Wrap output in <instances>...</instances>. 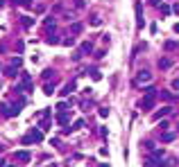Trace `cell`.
I'll use <instances>...</instances> for the list:
<instances>
[{
  "mask_svg": "<svg viewBox=\"0 0 179 167\" xmlns=\"http://www.w3.org/2000/svg\"><path fill=\"white\" fill-rule=\"evenodd\" d=\"M70 32H73V34H79V32H82V23H73Z\"/></svg>",
  "mask_w": 179,
  "mask_h": 167,
  "instance_id": "13",
  "label": "cell"
},
{
  "mask_svg": "<svg viewBox=\"0 0 179 167\" xmlns=\"http://www.w3.org/2000/svg\"><path fill=\"white\" fill-rule=\"evenodd\" d=\"M161 97L166 102H172V93H168V91H161Z\"/></svg>",
  "mask_w": 179,
  "mask_h": 167,
  "instance_id": "18",
  "label": "cell"
},
{
  "mask_svg": "<svg viewBox=\"0 0 179 167\" xmlns=\"http://www.w3.org/2000/svg\"><path fill=\"white\" fill-rule=\"evenodd\" d=\"M3 163H5V160H3V158H0V167H5V165H3Z\"/></svg>",
  "mask_w": 179,
  "mask_h": 167,
  "instance_id": "34",
  "label": "cell"
},
{
  "mask_svg": "<svg viewBox=\"0 0 179 167\" xmlns=\"http://www.w3.org/2000/svg\"><path fill=\"white\" fill-rule=\"evenodd\" d=\"M21 23H23V27L30 29V27L34 25V18H30V16H21Z\"/></svg>",
  "mask_w": 179,
  "mask_h": 167,
  "instance_id": "8",
  "label": "cell"
},
{
  "mask_svg": "<svg viewBox=\"0 0 179 167\" xmlns=\"http://www.w3.org/2000/svg\"><path fill=\"white\" fill-rule=\"evenodd\" d=\"M168 126H170V124H168L166 120H161V124H159V129H161V131H166V129H168Z\"/></svg>",
  "mask_w": 179,
  "mask_h": 167,
  "instance_id": "26",
  "label": "cell"
},
{
  "mask_svg": "<svg viewBox=\"0 0 179 167\" xmlns=\"http://www.w3.org/2000/svg\"><path fill=\"white\" fill-rule=\"evenodd\" d=\"M175 138H177V133H168V131L161 135V140H163V142H172Z\"/></svg>",
  "mask_w": 179,
  "mask_h": 167,
  "instance_id": "11",
  "label": "cell"
},
{
  "mask_svg": "<svg viewBox=\"0 0 179 167\" xmlns=\"http://www.w3.org/2000/svg\"><path fill=\"white\" fill-rule=\"evenodd\" d=\"M98 113H100V117H107V115H109V109H100Z\"/></svg>",
  "mask_w": 179,
  "mask_h": 167,
  "instance_id": "27",
  "label": "cell"
},
{
  "mask_svg": "<svg viewBox=\"0 0 179 167\" xmlns=\"http://www.w3.org/2000/svg\"><path fill=\"white\" fill-rule=\"evenodd\" d=\"M175 32H177V34H179V23H177V25H175Z\"/></svg>",
  "mask_w": 179,
  "mask_h": 167,
  "instance_id": "33",
  "label": "cell"
},
{
  "mask_svg": "<svg viewBox=\"0 0 179 167\" xmlns=\"http://www.w3.org/2000/svg\"><path fill=\"white\" fill-rule=\"evenodd\" d=\"M73 2H75V7H77V9H82V7H84V0H73Z\"/></svg>",
  "mask_w": 179,
  "mask_h": 167,
  "instance_id": "28",
  "label": "cell"
},
{
  "mask_svg": "<svg viewBox=\"0 0 179 167\" xmlns=\"http://www.w3.org/2000/svg\"><path fill=\"white\" fill-rule=\"evenodd\" d=\"M141 109H143V111H150V109H152V106H154V97H145V100H141Z\"/></svg>",
  "mask_w": 179,
  "mask_h": 167,
  "instance_id": "4",
  "label": "cell"
},
{
  "mask_svg": "<svg viewBox=\"0 0 179 167\" xmlns=\"http://www.w3.org/2000/svg\"><path fill=\"white\" fill-rule=\"evenodd\" d=\"M12 2H14V5H23V0H12Z\"/></svg>",
  "mask_w": 179,
  "mask_h": 167,
  "instance_id": "32",
  "label": "cell"
},
{
  "mask_svg": "<svg viewBox=\"0 0 179 167\" xmlns=\"http://www.w3.org/2000/svg\"><path fill=\"white\" fill-rule=\"evenodd\" d=\"M175 47H177L175 41H168V43H166V50H175Z\"/></svg>",
  "mask_w": 179,
  "mask_h": 167,
  "instance_id": "24",
  "label": "cell"
},
{
  "mask_svg": "<svg viewBox=\"0 0 179 167\" xmlns=\"http://www.w3.org/2000/svg\"><path fill=\"white\" fill-rule=\"evenodd\" d=\"M91 25H93V27H100V25H102V18H98V16L91 18Z\"/></svg>",
  "mask_w": 179,
  "mask_h": 167,
  "instance_id": "21",
  "label": "cell"
},
{
  "mask_svg": "<svg viewBox=\"0 0 179 167\" xmlns=\"http://www.w3.org/2000/svg\"><path fill=\"white\" fill-rule=\"evenodd\" d=\"M45 25H48V27H50V25H54V18H52V16H48V18H45Z\"/></svg>",
  "mask_w": 179,
  "mask_h": 167,
  "instance_id": "29",
  "label": "cell"
},
{
  "mask_svg": "<svg viewBox=\"0 0 179 167\" xmlns=\"http://www.w3.org/2000/svg\"><path fill=\"white\" fill-rule=\"evenodd\" d=\"M57 122H59V124H66V122H68V115H66V113H59V115H57Z\"/></svg>",
  "mask_w": 179,
  "mask_h": 167,
  "instance_id": "15",
  "label": "cell"
},
{
  "mask_svg": "<svg viewBox=\"0 0 179 167\" xmlns=\"http://www.w3.org/2000/svg\"><path fill=\"white\" fill-rule=\"evenodd\" d=\"M136 81H138V84H150V81H152V72L141 70V72H138V77H136Z\"/></svg>",
  "mask_w": 179,
  "mask_h": 167,
  "instance_id": "3",
  "label": "cell"
},
{
  "mask_svg": "<svg viewBox=\"0 0 179 167\" xmlns=\"http://www.w3.org/2000/svg\"><path fill=\"white\" fill-rule=\"evenodd\" d=\"M172 91H179V79H172Z\"/></svg>",
  "mask_w": 179,
  "mask_h": 167,
  "instance_id": "30",
  "label": "cell"
},
{
  "mask_svg": "<svg viewBox=\"0 0 179 167\" xmlns=\"http://www.w3.org/2000/svg\"><path fill=\"white\" fill-rule=\"evenodd\" d=\"M5 167H14V165H5Z\"/></svg>",
  "mask_w": 179,
  "mask_h": 167,
  "instance_id": "35",
  "label": "cell"
},
{
  "mask_svg": "<svg viewBox=\"0 0 179 167\" xmlns=\"http://www.w3.org/2000/svg\"><path fill=\"white\" fill-rule=\"evenodd\" d=\"M66 109H68V106H66L64 102H59V104H57V113H66Z\"/></svg>",
  "mask_w": 179,
  "mask_h": 167,
  "instance_id": "22",
  "label": "cell"
},
{
  "mask_svg": "<svg viewBox=\"0 0 179 167\" xmlns=\"http://www.w3.org/2000/svg\"><path fill=\"white\" fill-rule=\"evenodd\" d=\"M0 70H3V68H0Z\"/></svg>",
  "mask_w": 179,
  "mask_h": 167,
  "instance_id": "37",
  "label": "cell"
},
{
  "mask_svg": "<svg viewBox=\"0 0 179 167\" xmlns=\"http://www.w3.org/2000/svg\"><path fill=\"white\" fill-rule=\"evenodd\" d=\"M43 93H45V95H52V93H54V86H52V84H45Z\"/></svg>",
  "mask_w": 179,
  "mask_h": 167,
  "instance_id": "16",
  "label": "cell"
},
{
  "mask_svg": "<svg viewBox=\"0 0 179 167\" xmlns=\"http://www.w3.org/2000/svg\"><path fill=\"white\" fill-rule=\"evenodd\" d=\"M143 147H145V149H150V151H152V149H154V142H150V140H147V142H143Z\"/></svg>",
  "mask_w": 179,
  "mask_h": 167,
  "instance_id": "25",
  "label": "cell"
},
{
  "mask_svg": "<svg viewBox=\"0 0 179 167\" xmlns=\"http://www.w3.org/2000/svg\"><path fill=\"white\" fill-rule=\"evenodd\" d=\"M159 68H161V70H170L172 61H170V59H159Z\"/></svg>",
  "mask_w": 179,
  "mask_h": 167,
  "instance_id": "7",
  "label": "cell"
},
{
  "mask_svg": "<svg viewBox=\"0 0 179 167\" xmlns=\"http://www.w3.org/2000/svg\"><path fill=\"white\" fill-rule=\"evenodd\" d=\"M145 167H156V165H154L152 160H145Z\"/></svg>",
  "mask_w": 179,
  "mask_h": 167,
  "instance_id": "31",
  "label": "cell"
},
{
  "mask_svg": "<svg viewBox=\"0 0 179 167\" xmlns=\"http://www.w3.org/2000/svg\"><path fill=\"white\" fill-rule=\"evenodd\" d=\"M45 41H48V43H59V38H57V36H54V34L50 32V34H48V38H45Z\"/></svg>",
  "mask_w": 179,
  "mask_h": 167,
  "instance_id": "19",
  "label": "cell"
},
{
  "mask_svg": "<svg viewBox=\"0 0 179 167\" xmlns=\"http://www.w3.org/2000/svg\"><path fill=\"white\" fill-rule=\"evenodd\" d=\"M134 12H136V25L143 27V5L136 2V5H134Z\"/></svg>",
  "mask_w": 179,
  "mask_h": 167,
  "instance_id": "2",
  "label": "cell"
},
{
  "mask_svg": "<svg viewBox=\"0 0 179 167\" xmlns=\"http://www.w3.org/2000/svg\"><path fill=\"white\" fill-rule=\"evenodd\" d=\"M21 63H23V61H21V56L12 59V63H9V66L5 68V75H7V77H16V75H18L16 70H18V68H21Z\"/></svg>",
  "mask_w": 179,
  "mask_h": 167,
  "instance_id": "1",
  "label": "cell"
},
{
  "mask_svg": "<svg viewBox=\"0 0 179 167\" xmlns=\"http://www.w3.org/2000/svg\"><path fill=\"white\" fill-rule=\"evenodd\" d=\"M177 131H179V126H177Z\"/></svg>",
  "mask_w": 179,
  "mask_h": 167,
  "instance_id": "36",
  "label": "cell"
},
{
  "mask_svg": "<svg viewBox=\"0 0 179 167\" xmlns=\"http://www.w3.org/2000/svg\"><path fill=\"white\" fill-rule=\"evenodd\" d=\"M170 111H172V109H170V106H166V109H161V111H159V113H156L154 117H163V115H168V113H170Z\"/></svg>",
  "mask_w": 179,
  "mask_h": 167,
  "instance_id": "14",
  "label": "cell"
},
{
  "mask_svg": "<svg viewBox=\"0 0 179 167\" xmlns=\"http://www.w3.org/2000/svg\"><path fill=\"white\" fill-rule=\"evenodd\" d=\"M16 158L21 163H27V160H30V154H27V151H16Z\"/></svg>",
  "mask_w": 179,
  "mask_h": 167,
  "instance_id": "9",
  "label": "cell"
},
{
  "mask_svg": "<svg viewBox=\"0 0 179 167\" xmlns=\"http://www.w3.org/2000/svg\"><path fill=\"white\" fill-rule=\"evenodd\" d=\"M143 93H145V97H154V95H156V88H154V86H145Z\"/></svg>",
  "mask_w": 179,
  "mask_h": 167,
  "instance_id": "10",
  "label": "cell"
},
{
  "mask_svg": "<svg viewBox=\"0 0 179 167\" xmlns=\"http://www.w3.org/2000/svg\"><path fill=\"white\" fill-rule=\"evenodd\" d=\"M70 91H75V81L66 84V86H64V91H61V95H70Z\"/></svg>",
  "mask_w": 179,
  "mask_h": 167,
  "instance_id": "12",
  "label": "cell"
},
{
  "mask_svg": "<svg viewBox=\"0 0 179 167\" xmlns=\"http://www.w3.org/2000/svg\"><path fill=\"white\" fill-rule=\"evenodd\" d=\"M30 138H32L34 142H41V140H43V133H41L39 129H32V131H30Z\"/></svg>",
  "mask_w": 179,
  "mask_h": 167,
  "instance_id": "6",
  "label": "cell"
},
{
  "mask_svg": "<svg viewBox=\"0 0 179 167\" xmlns=\"http://www.w3.org/2000/svg\"><path fill=\"white\" fill-rule=\"evenodd\" d=\"M79 52H82V54H86V52H93V43H91V41H84V43L79 45Z\"/></svg>",
  "mask_w": 179,
  "mask_h": 167,
  "instance_id": "5",
  "label": "cell"
},
{
  "mask_svg": "<svg viewBox=\"0 0 179 167\" xmlns=\"http://www.w3.org/2000/svg\"><path fill=\"white\" fill-rule=\"evenodd\" d=\"M52 75H54V70H50V68H48V70H43V79H50Z\"/></svg>",
  "mask_w": 179,
  "mask_h": 167,
  "instance_id": "23",
  "label": "cell"
},
{
  "mask_svg": "<svg viewBox=\"0 0 179 167\" xmlns=\"http://www.w3.org/2000/svg\"><path fill=\"white\" fill-rule=\"evenodd\" d=\"M82 126H84V120H75V124L70 126V129H73V131H77V129H82Z\"/></svg>",
  "mask_w": 179,
  "mask_h": 167,
  "instance_id": "17",
  "label": "cell"
},
{
  "mask_svg": "<svg viewBox=\"0 0 179 167\" xmlns=\"http://www.w3.org/2000/svg\"><path fill=\"white\" fill-rule=\"evenodd\" d=\"M159 7H161V14H163V16L170 14V5H159Z\"/></svg>",
  "mask_w": 179,
  "mask_h": 167,
  "instance_id": "20",
  "label": "cell"
}]
</instances>
